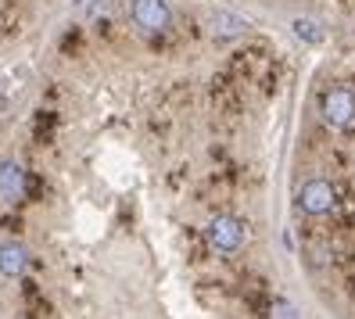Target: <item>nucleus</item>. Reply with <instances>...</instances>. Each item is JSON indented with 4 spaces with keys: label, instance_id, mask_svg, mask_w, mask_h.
<instances>
[{
    "label": "nucleus",
    "instance_id": "f257e3e1",
    "mask_svg": "<svg viewBox=\"0 0 355 319\" xmlns=\"http://www.w3.org/2000/svg\"><path fill=\"white\" fill-rule=\"evenodd\" d=\"M244 241H248V230H244L241 219H234V216H216L212 223H208V244H212L216 251L234 255V251L244 248Z\"/></svg>",
    "mask_w": 355,
    "mask_h": 319
},
{
    "label": "nucleus",
    "instance_id": "f03ea898",
    "mask_svg": "<svg viewBox=\"0 0 355 319\" xmlns=\"http://www.w3.org/2000/svg\"><path fill=\"white\" fill-rule=\"evenodd\" d=\"M323 122L334 130H348L355 122V94L348 87H334L323 94Z\"/></svg>",
    "mask_w": 355,
    "mask_h": 319
},
{
    "label": "nucleus",
    "instance_id": "7ed1b4c3",
    "mask_svg": "<svg viewBox=\"0 0 355 319\" xmlns=\"http://www.w3.org/2000/svg\"><path fill=\"white\" fill-rule=\"evenodd\" d=\"M130 15H133V22L144 33H165V29L173 26V11H169L165 0H133Z\"/></svg>",
    "mask_w": 355,
    "mask_h": 319
},
{
    "label": "nucleus",
    "instance_id": "20e7f679",
    "mask_svg": "<svg viewBox=\"0 0 355 319\" xmlns=\"http://www.w3.org/2000/svg\"><path fill=\"white\" fill-rule=\"evenodd\" d=\"M298 205L305 216H327V212L338 205V190H334L330 180H309L298 194Z\"/></svg>",
    "mask_w": 355,
    "mask_h": 319
},
{
    "label": "nucleus",
    "instance_id": "39448f33",
    "mask_svg": "<svg viewBox=\"0 0 355 319\" xmlns=\"http://www.w3.org/2000/svg\"><path fill=\"white\" fill-rule=\"evenodd\" d=\"M208 29H212V36H219V40H234V36H244L248 29H252V22L237 11H216L212 18H208Z\"/></svg>",
    "mask_w": 355,
    "mask_h": 319
},
{
    "label": "nucleus",
    "instance_id": "423d86ee",
    "mask_svg": "<svg viewBox=\"0 0 355 319\" xmlns=\"http://www.w3.org/2000/svg\"><path fill=\"white\" fill-rule=\"evenodd\" d=\"M0 273L4 276H26L29 273V251L22 244H0Z\"/></svg>",
    "mask_w": 355,
    "mask_h": 319
},
{
    "label": "nucleus",
    "instance_id": "0eeeda50",
    "mask_svg": "<svg viewBox=\"0 0 355 319\" xmlns=\"http://www.w3.org/2000/svg\"><path fill=\"white\" fill-rule=\"evenodd\" d=\"M0 194L18 201L26 194V173H22V165L18 162H8V165H0Z\"/></svg>",
    "mask_w": 355,
    "mask_h": 319
},
{
    "label": "nucleus",
    "instance_id": "6e6552de",
    "mask_svg": "<svg viewBox=\"0 0 355 319\" xmlns=\"http://www.w3.org/2000/svg\"><path fill=\"white\" fill-rule=\"evenodd\" d=\"M291 33H295L298 40H302V44H323V26L316 22V18H295V22H291Z\"/></svg>",
    "mask_w": 355,
    "mask_h": 319
},
{
    "label": "nucleus",
    "instance_id": "1a4fd4ad",
    "mask_svg": "<svg viewBox=\"0 0 355 319\" xmlns=\"http://www.w3.org/2000/svg\"><path fill=\"white\" fill-rule=\"evenodd\" d=\"M273 319H302L291 302H273Z\"/></svg>",
    "mask_w": 355,
    "mask_h": 319
}]
</instances>
